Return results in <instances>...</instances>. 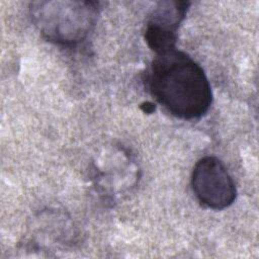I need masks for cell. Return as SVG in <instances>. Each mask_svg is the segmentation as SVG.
Here are the masks:
<instances>
[{
    "label": "cell",
    "mask_w": 259,
    "mask_h": 259,
    "mask_svg": "<svg viewBox=\"0 0 259 259\" xmlns=\"http://www.w3.org/2000/svg\"><path fill=\"white\" fill-rule=\"evenodd\" d=\"M145 82L157 102L184 120L200 118L212 102L211 87L203 69L177 49L156 55Z\"/></svg>",
    "instance_id": "6da1fadb"
},
{
    "label": "cell",
    "mask_w": 259,
    "mask_h": 259,
    "mask_svg": "<svg viewBox=\"0 0 259 259\" xmlns=\"http://www.w3.org/2000/svg\"><path fill=\"white\" fill-rule=\"evenodd\" d=\"M99 10L94 1H35L29 5L31 21L41 36L65 47L76 46L88 36Z\"/></svg>",
    "instance_id": "7a4b0ae2"
},
{
    "label": "cell",
    "mask_w": 259,
    "mask_h": 259,
    "mask_svg": "<svg viewBox=\"0 0 259 259\" xmlns=\"http://www.w3.org/2000/svg\"><path fill=\"white\" fill-rule=\"evenodd\" d=\"M191 187L203 206L222 210L236 199L237 189L224 163L213 156L199 159L192 171Z\"/></svg>",
    "instance_id": "3957f363"
},
{
    "label": "cell",
    "mask_w": 259,
    "mask_h": 259,
    "mask_svg": "<svg viewBox=\"0 0 259 259\" xmlns=\"http://www.w3.org/2000/svg\"><path fill=\"white\" fill-rule=\"evenodd\" d=\"M189 6L188 1H161L150 12L144 37L156 55L176 49L177 31Z\"/></svg>",
    "instance_id": "277c9868"
},
{
    "label": "cell",
    "mask_w": 259,
    "mask_h": 259,
    "mask_svg": "<svg viewBox=\"0 0 259 259\" xmlns=\"http://www.w3.org/2000/svg\"><path fill=\"white\" fill-rule=\"evenodd\" d=\"M140 107L146 113H152L155 110V104H153L152 102H149V101L142 103Z\"/></svg>",
    "instance_id": "5b68a950"
}]
</instances>
